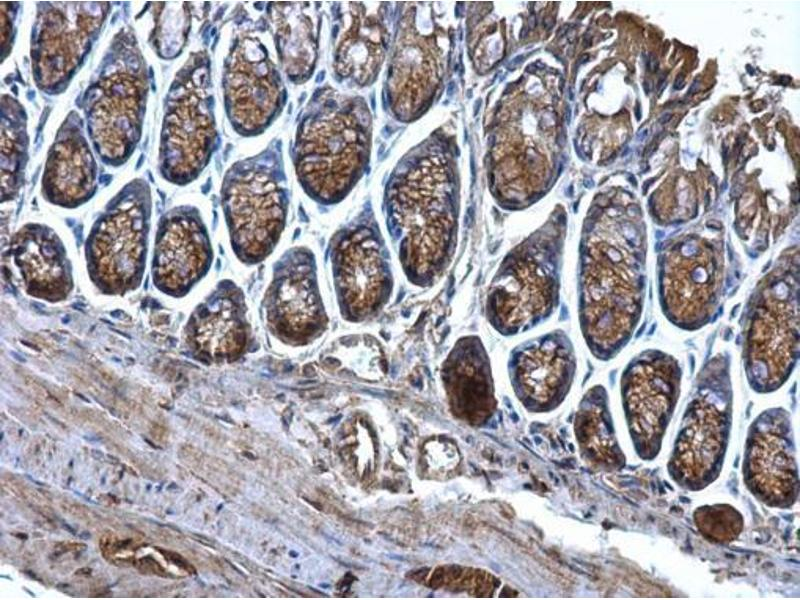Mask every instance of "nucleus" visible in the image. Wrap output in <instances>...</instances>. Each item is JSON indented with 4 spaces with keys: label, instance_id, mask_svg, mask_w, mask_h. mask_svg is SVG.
I'll return each instance as SVG.
<instances>
[{
    "label": "nucleus",
    "instance_id": "nucleus-1",
    "mask_svg": "<svg viewBox=\"0 0 800 600\" xmlns=\"http://www.w3.org/2000/svg\"><path fill=\"white\" fill-rule=\"evenodd\" d=\"M637 204L595 197L583 223L578 260V317L585 343L603 361L631 339L646 294L647 238Z\"/></svg>",
    "mask_w": 800,
    "mask_h": 600
},
{
    "label": "nucleus",
    "instance_id": "nucleus-2",
    "mask_svg": "<svg viewBox=\"0 0 800 600\" xmlns=\"http://www.w3.org/2000/svg\"><path fill=\"white\" fill-rule=\"evenodd\" d=\"M371 136L372 117L363 97L321 88L294 144L295 172L305 193L323 205L342 201L367 168Z\"/></svg>",
    "mask_w": 800,
    "mask_h": 600
},
{
    "label": "nucleus",
    "instance_id": "nucleus-3",
    "mask_svg": "<svg viewBox=\"0 0 800 600\" xmlns=\"http://www.w3.org/2000/svg\"><path fill=\"white\" fill-rule=\"evenodd\" d=\"M566 214L555 211L539 229L510 249L487 290L485 315L503 336H515L546 321L556 310L561 287Z\"/></svg>",
    "mask_w": 800,
    "mask_h": 600
},
{
    "label": "nucleus",
    "instance_id": "nucleus-4",
    "mask_svg": "<svg viewBox=\"0 0 800 600\" xmlns=\"http://www.w3.org/2000/svg\"><path fill=\"white\" fill-rule=\"evenodd\" d=\"M799 270V246H788L759 280L747 303L742 359L747 381L757 393L779 389L797 363Z\"/></svg>",
    "mask_w": 800,
    "mask_h": 600
},
{
    "label": "nucleus",
    "instance_id": "nucleus-5",
    "mask_svg": "<svg viewBox=\"0 0 800 600\" xmlns=\"http://www.w3.org/2000/svg\"><path fill=\"white\" fill-rule=\"evenodd\" d=\"M386 190L388 230L410 283L427 288L449 267L457 246L458 204L453 188L428 185L408 163Z\"/></svg>",
    "mask_w": 800,
    "mask_h": 600
},
{
    "label": "nucleus",
    "instance_id": "nucleus-6",
    "mask_svg": "<svg viewBox=\"0 0 800 600\" xmlns=\"http://www.w3.org/2000/svg\"><path fill=\"white\" fill-rule=\"evenodd\" d=\"M148 91L145 59L134 30L124 26L114 35L83 98L88 135L105 164L123 165L133 154Z\"/></svg>",
    "mask_w": 800,
    "mask_h": 600
},
{
    "label": "nucleus",
    "instance_id": "nucleus-7",
    "mask_svg": "<svg viewBox=\"0 0 800 600\" xmlns=\"http://www.w3.org/2000/svg\"><path fill=\"white\" fill-rule=\"evenodd\" d=\"M729 357L719 353L700 370L667 463L681 488L700 491L720 475L732 426Z\"/></svg>",
    "mask_w": 800,
    "mask_h": 600
},
{
    "label": "nucleus",
    "instance_id": "nucleus-8",
    "mask_svg": "<svg viewBox=\"0 0 800 600\" xmlns=\"http://www.w3.org/2000/svg\"><path fill=\"white\" fill-rule=\"evenodd\" d=\"M722 226L709 234L687 232L661 244L657 260L659 303L676 327L694 331L715 315L723 292L726 256Z\"/></svg>",
    "mask_w": 800,
    "mask_h": 600
},
{
    "label": "nucleus",
    "instance_id": "nucleus-9",
    "mask_svg": "<svg viewBox=\"0 0 800 600\" xmlns=\"http://www.w3.org/2000/svg\"><path fill=\"white\" fill-rule=\"evenodd\" d=\"M211 68L208 53L189 55L177 71L165 99L159 171L177 185L195 180L216 146Z\"/></svg>",
    "mask_w": 800,
    "mask_h": 600
},
{
    "label": "nucleus",
    "instance_id": "nucleus-10",
    "mask_svg": "<svg viewBox=\"0 0 800 600\" xmlns=\"http://www.w3.org/2000/svg\"><path fill=\"white\" fill-rule=\"evenodd\" d=\"M150 216L149 185L143 179H134L95 222L86 256L90 277L102 292L123 294L139 285Z\"/></svg>",
    "mask_w": 800,
    "mask_h": 600
},
{
    "label": "nucleus",
    "instance_id": "nucleus-11",
    "mask_svg": "<svg viewBox=\"0 0 800 600\" xmlns=\"http://www.w3.org/2000/svg\"><path fill=\"white\" fill-rule=\"evenodd\" d=\"M111 9L102 1L40 2L31 34L36 86L48 94L68 86L97 38Z\"/></svg>",
    "mask_w": 800,
    "mask_h": 600
},
{
    "label": "nucleus",
    "instance_id": "nucleus-12",
    "mask_svg": "<svg viewBox=\"0 0 800 600\" xmlns=\"http://www.w3.org/2000/svg\"><path fill=\"white\" fill-rule=\"evenodd\" d=\"M222 207L232 248L257 264L276 247L287 217V197L275 173L259 164H235L225 175Z\"/></svg>",
    "mask_w": 800,
    "mask_h": 600
},
{
    "label": "nucleus",
    "instance_id": "nucleus-13",
    "mask_svg": "<svg viewBox=\"0 0 800 600\" xmlns=\"http://www.w3.org/2000/svg\"><path fill=\"white\" fill-rule=\"evenodd\" d=\"M334 287L342 317L362 322L376 316L393 290L390 257L372 220L339 230L330 241Z\"/></svg>",
    "mask_w": 800,
    "mask_h": 600
},
{
    "label": "nucleus",
    "instance_id": "nucleus-14",
    "mask_svg": "<svg viewBox=\"0 0 800 600\" xmlns=\"http://www.w3.org/2000/svg\"><path fill=\"white\" fill-rule=\"evenodd\" d=\"M682 369L672 355L647 349L621 375V398L629 435L639 458L659 454L681 390Z\"/></svg>",
    "mask_w": 800,
    "mask_h": 600
},
{
    "label": "nucleus",
    "instance_id": "nucleus-15",
    "mask_svg": "<svg viewBox=\"0 0 800 600\" xmlns=\"http://www.w3.org/2000/svg\"><path fill=\"white\" fill-rule=\"evenodd\" d=\"M222 84L228 119L242 136L261 134L283 109L285 88L279 70L265 44L249 31L234 39Z\"/></svg>",
    "mask_w": 800,
    "mask_h": 600
},
{
    "label": "nucleus",
    "instance_id": "nucleus-16",
    "mask_svg": "<svg viewBox=\"0 0 800 600\" xmlns=\"http://www.w3.org/2000/svg\"><path fill=\"white\" fill-rule=\"evenodd\" d=\"M266 325L284 344L305 346L328 327L315 256L304 246L285 252L273 269L263 300Z\"/></svg>",
    "mask_w": 800,
    "mask_h": 600
},
{
    "label": "nucleus",
    "instance_id": "nucleus-17",
    "mask_svg": "<svg viewBox=\"0 0 800 600\" xmlns=\"http://www.w3.org/2000/svg\"><path fill=\"white\" fill-rule=\"evenodd\" d=\"M748 491L771 508L787 509L799 496V474L791 416L782 407L760 413L749 426L742 461Z\"/></svg>",
    "mask_w": 800,
    "mask_h": 600
},
{
    "label": "nucleus",
    "instance_id": "nucleus-18",
    "mask_svg": "<svg viewBox=\"0 0 800 600\" xmlns=\"http://www.w3.org/2000/svg\"><path fill=\"white\" fill-rule=\"evenodd\" d=\"M212 249L198 211L180 206L169 211L159 223L152 263L158 289L182 296L208 271Z\"/></svg>",
    "mask_w": 800,
    "mask_h": 600
},
{
    "label": "nucleus",
    "instance_id": "nucleus-19",
    "mask_svg": "<svg viewBox=\"0 0 800 600\" xmlns=\"http://www.w3.org/2000/svg\"><path fill=\"white\" fill-rule=\"evenodd\" d=\"M517 393L529 406L546 407L561 401L576 370L573 344L562 330H553L515 346L508 360Z\"/></svg>",
    "mask_w": 800,
    "mask_h": 600
},
{
    "label": "nucleus",
    "instance_id": "nucleus-20",
    "mask_svg": "<svg viewBox=\"0 0 800 600\" xmlns=\"http://www.w3.org/2000/svg\"><path fill=\"white\" fill-rule=\"evenodd\" d=\"M186 343L192 355L204 363L233 362L251 344V326L241 289L221 282L191 315Z\"/></svg>",
    "mask_w": 800,
    "mask_h": 600
},
{
    "label": "nucleus",
    "instance_id": "nucleus-21",
    "mask_svg": "<svg viewBox=\"0 0 800 600\" xmlns=\"http://www.w3.org/2000/svg\"><path fill=\"white\" fill-rule=\"evenodd\" d=\"M97 164L84 133L83 119L70 111L52 143L42 176V195L66 208L88 201L96 191Z\"/></svg>",
    "mask_w": 800,
    "mask_h": 600
},
{
    "label": "nucleus",
    "instance_id": "nucleus-22",
    "mask_svg": "<svg viewBox=\"0 0 800 600\" xmlns=\"http://www.w3.org/2000/svg\"><path fill=\"white\" fill-rule=\"evenodd\" d=\"M11 254L28 294L60 301L70 293L73 282L64 247L49 227L23 226L12 238Z\"/></svg>",
    "mask_w": 800,
    "mask_h": 600
},
{
    "label": "nucleus",
    "instance_id": "nucleus-23",
    "mask_svg": "<svg viewBox=\"0 0 800 600\" xmlns=\"http://www.w3.org/2000/svg\"><path fill=\"white\" fill-rule=\"evenodd\" d=\"M341 15V30L334 50L335 74L356 87L371 85L377 78L387 47L383 20L365 2H347Z\"/></svg>",
    "mask_w": 800,
    "mask_h": 600
},
{
    "label": "nucleus",
    "instance_id": "nucleus-24",
    "mask_svg": "<svg viewBox=\"0 0 800 600\" xmlns=\"http://www.w3.org/2000/svg\"><path fill=\"white\" fill-rule=\"evenodd\" d=\"M441 375L454 410L469 417H481L491 410L490 359L478 336H462L454 343L442 364Z\"/></svg>",
    "mask_w": 800,
    "mask_h": 600
},
{
    "label": "nucleus",
    "instance_id": "nucleus-25",
    "mask_svg": "<svg viewBox=\"0 0 800 600\" xmlns=\"http://www.w3.org/2000/svg\"><path fill=\"white\" fill-rule=\"evenodd\" d=\"M268 12L274 29L278 58L294 83L307 81L317 59L318 26L301 3L275 2Z\"/></svg>",
    "mask_w": 800,
    "mask_h": 600
},
{
    "label": "nucleus",
    "instance_id": "nucleus-26",
    "mask_svg": "<svg viewBox=\"0 0 800 600\" xmlns=\"http://www.w3.org/2000/svg\"><path fill=\"white\" fill-rule=\"evenodd\" d=\"M576 431L583 452L593 465L605 471L625 467L626 457L618 444L602 386L591 388L583 398L576 417Z\"/></svg>",
    "mask_w": 800,
    "mask_h": 600
},
{
    "label": "nucleus",
    "instance_id": "nucleus-27",
    "mask_svg": "<svg viewBox=\"0 0 800 600\" xmlns=\"http://www.w3.org/2000/svg\"><path fill=\"white\" fill-rule=\"evenodd\" d=\"M26 113L12 96H1V196L13 199L23 183L29 137Z\"/></svg>",
    "mask_w": 800,
    "mask_h": 600
},
{
    "label": "nucleus",
    "instance_id": "nucleus-28",
    "mask_svg": "<svg viewBox=\"0 0 800 600\" xmlns=\"http://www.w3.org/2000/svg\"><path fill=\"white\" fill-rule=\"evenodd\" d=\"M693 522L700 535L715 544L735 541L744 528L742 513L728 503L697 507L693 511Z\"/></svg>",
    "mask_w": 800,
    "mask_h": 600
},
{
    "label": "nucleus",
    "instance_id": "nucleus-29",
    "mask_svg": "<svg viewBox=\"0 0 800 600\" xmlns=\"http://www.w3.org/2000/svg\"><path fill=\"white\" fill-rule=\"evenodd\" d=\"M15 3L1 2V44H2V61L5 59V53L11 50L13 38V20L11 11Z\"/></svg>",
    "mask_w": 800,
    "mask_h": 600
},
{
    "label": "nucleus",
    "instance_id": "nucleus-30",
    "mask_svg": "<svg viewBox=\"0 0 800 600\" xmlns=\"http://www.w3.org/2000/svg\"><path fill=\"white\" fill-rule=\"evenodd\" d=\"M658 65H659V62H658L657 57L653 53H650L649 57H648V61H647L648 70L650 72H655L658 69Z\"/></svg>",
    "mask_w": 800,
    "mask_h": 600
},
{
    "label": "nucleus",
    "instance_id": "nucleus-31",
    "mask_svg": "<svg viewBox=\"0 0 800 600\" xmlns=\"http://www.w3.org/2000/svg\"><path fill=\"white\" fill-rule=\"evenodd\" d=\"M673 87H674V89H676V90H680V89H682V88L684 87V75H683V74H679V75L676 77V80H675V82H674V85H673Z\"/></svg>",
    "mask_w": 800,
    "mask_h": 600
},
{
    "label": "nucleus",
    "instance_id": "nucleus-32",
    "mask_svg": "<svg viewBox=\"0 0 800 600\" xmlns=\"http://www.w3.org/2000/svg\"><path fill=\"white\" fill-rule=\"evenodd\" d=\"M523 58H524V56H523V55H518V56H517V57H515L513 60H511V62L508 64V68L510 67V69H511V70H512V69H514V68H515V67H517V66H518L520 63H522V61H523Z\"/></svg>",
    "mask_w": 800,
    "mask_h": 600
},
{
    "label": "nucleus",
    "instance_id": "nucleus-33",
    "mask_svg": "<svg viewBox=\"0 0 800 600\" xmlns=\"http://www.w3.org/2000/svg\"><path fill=\"white\" fill-rule=\"evenodd\" d=\"M670 119H671V114L670 113H665L664 115H662L659 118V122L661 124H666Z\"/></svg>",
    "mask_w": 800,
    "mask_h": 600
},
{
    "label": "nucleus",
    "instance_id": "nucleus-34",
    "mask_svg": "<svg viewBox=\"0 0 800 600\" xmlns=\"http://www.w3.org/2000/svg\"><path fill=\"white\" fill-rule=\"evenodd\" d=\"M454 90H455V82L451 81L447 88V95L451 96L454 93Z\"/></svg>",
    "mask_w": 800,
    "mask_h": 600
},
{
    "label": "nucleus",
    "instance_id": "nucleus-35",
    "mask_svg": "<svg viewBox=\"0 0 800 600\" xmlns=\"http://www.w3.org/2000/svg\"><path fill=\"white\" fill-rule=\"evenodd\" d=\"M470 168H471L472 178H473V181H474L476 170H475V162H474V157L473 156H471V159H470Z\"/></svg>",
    "mask_w": 800,
    "mask_h": 600
},
{
    "label": "nucleus",
    "instance_id": "nucleus-36",
    "mask_svg": "<svg viewBox=\"0 0 800 600\" xmlns=\"http://www.w3.org/2000/svg\"><path fill=\"white\" fill-rule=\"evenodd\" d=\"M481 103H482L481 99H478V100L475 102V104H474V113H473V114H474V116H476V115H477V113L479 112V108H480V106H481Z\"/></svg>",
    "mask_w": 800,
    "mask_h": 600
},
{
    "label": "nucleus",
    "instance_id": "nucleus-37",
    "mask_svg": "<svg viewBox=\"0 0 800 600\" xmlns=\"http://www.w3.org/2000/svg\"><path fill=\"white\" fill-rule=\"evenodd\" d=\"M565 116H566L567 124H570V121H571V109H570L569 106L566 107Z\"/></svg>",
    "mask_w": 800,
    "mask_h": 600
},
{
    "label": "nucleus",
    "instance_id": "nucleus-38",
    "mask_svg": "<svg viewBox=\"0 0 800 600\" xmlns=\"http://www.w3.org/2000/svg\"><path fill=\"white\" fill-rule=\"evenodd\" d=\"M635 115H636V119L639 121V120H640V118H641V112H640V105H639V102H636V106H635Z\"/></svg>",
    "mask_w": 800,
    "mask_h": 600
},
{
    "label": "nucleus",
    "instance_id": "nucleus-39",
    "mask_svg": "<svg viewBox=\"0 0 800 600\" xmlns=\"http://www.w3.org/2000/svg\"><path fill=\"white\" fill-rule=\"evenodd\" d=\"M584 185H585L587 188H591V187H593L594 183H593V181H592L591 179H585V180H584Z\"/></svg>",
    "mask_w": 800,
    "mask_h": 600
},
{
    "label": "nucleus",
    "instance_id": "nucleus-40",
    "mask_svg": "<svg viewBox=\"0 0 800 600\" xmlns=\"http://www.w3.org/2000/svg\"><path fill=\"white\" fill-rule=\"evenodd\" d=\"M528 22H529V27L533 28L535 26V16L531 15Z\"/></svg>",
    "mask_w": 800,
    "mask_h": 600
},
{
    "label": "nucleus",
    "instance_id": "nucleus-41",
    "mask_svg": "<svg viewBox=\"0 0 800 600\" xmlns=\"http://www.w3.org/2000/svg\"><path fill=\"white\" fill-rule=\"evenodd\" d=\"M646 135H647V130H644L638 133L637 137L640 138V140H642L646 137Z\"/></svg>",
    "mask_w": 800,
    "mask_h": 600
},
{
    "label": "nucleus",
    "instance_id": "nucleus-42",
    "mask_svg": "<svg viewBox=\"0 0 800 600\" xmlns=\"http://www.w3.org/2000/svg\"><path fill=\"white\" fill-rule=\"evenodd\" d=\"M695 85H696V81H695V82L693 83V85L691 86V88H690V91H689V94H693L694 92H696L697 88H695Z\"/></svg>",
    "mask_w": 800,
    "mask_h": 600
},
{
    "label": "nucleus",
    "instance_id": "nucleus-43",
    "mask_svg": "<svg viewBox=\"0 0 800 600\" xmlns=\"http://www.w3.org/2000/svg\"><path fill=\"white\" fill-rule=\"evenodd\" d=\"M569 95H570V96H569L570 100H573V98H574V95H573V92H572V89H571V88H569Z\"/></svg>",
    "mask_w": 800,
    "mask_h": 600
},
{
    "label": "nucleus",
    "instance_id": "nucleus-44",
    "mask_svg": "<svg viewBox=\"0 0 800 600\" xmlns=\"http://www.w3.org/2000/svg\"><path fill=\"white\" fill-rule=\"evenodd\" d=\"M629 179H630L629 181H630L631 183L633 182V184H634V186H635V185H636L635 178H634L633 176H631V175H630V176H629Z\"/></svg>",
    "mask_w": 800,
    "mask_h": 600
}]
</instances>
